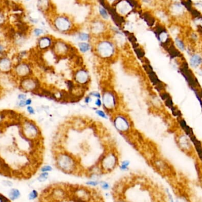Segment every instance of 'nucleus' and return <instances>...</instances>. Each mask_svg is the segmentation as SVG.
Listing matches in <instances>:
<instances>
[{
  "label": "nucleus",
  "mask_w": 202,
  "mask_h": 202,
  "mask_svg": "<svg viewBox=\"0 0 202 202\" xmlns=\"http://www.w3.org/2000/svg\"><path fill=\"white\" fill-rule=\"evenodd\" d=\"M55 165L59 170L66 174H75L80 171L81 164L77 158L66 151L56 153Z\"/></svg>",
  "instance_id": "1"
},
{
  "label": "nucleus",
  "mask_w": 202,
  "mask_h": 202,
  "mask_svg": "<svg viewBox=\"0 0 202 202\" xmlns=\"http://www.w3.org/2000/svg\"><path fill=\"white\" fill-rule=\"evenodd\" d=\"M93 49L98 57L105 61H111L118 54V46L110 38L99 37L93 46Z\"/></svg>",
  "instance_id": "2"
},
{
  "label": "nucleus",
  "mask_w": 202,
  "mask_h": 202,
  "mask_svg": "<svg viewBox=\"0 0 202 202\" xmlns=\"http://www.w3.org/2000/svg\"><path fill=\"white\" fill-rule=\"evenodd\" d=\"M52 24L56 31L64 35L73 34L78 29L75 26L73 19L65 14L54 16L52 19Z\"/></svg>",
  "instance_id": "3"
},
{
  "label": "nucleus",
  "mask_w": 202,
  "mask_h": 202,
  "mask_svg": "<svg viewBox=\"0 0 202 202\" xmlns=\"http://www.w3.org/2000/svg\"><path fill=\"white\" fill-rule=\"evenodd\" d=\"M101 99L104 110L112 115L118 112L119 108L120 99L118 94L114 90L105 88L101 93Z\"/></svg>",
  "instance_id": "4"
},
{
  "label": "nucleus",
  "mask_w": 202,
  "mask_h": 202,
  "mask_svg": "<svg viewBox=\"0 0 202 202\" xmlns=\"http://www.w3.org/2000/svg\"><path fill=\"white\" fill-rule=\"evenodd\" d=\"M21 132L25 139L32 142L40 141L41 131L36 122L28 118H24L21 121Z\"/></svg>",
  "instance_id": "5"
},
{
  "label": "nucleus",
  "mask_w": 202,
  "mask_h": 202,
  "mask_svg": "<svg viewBox=\"0 0 202 202\" xmlns=\"http://www.w3.org/2000/svg\"><path fill=\"white\" fill-rule=\"evenodd\" d=\"M119 164V156L114 149H110L104 153L98 164L104 174L113 171Z\"/></svg>",
  "instance_id": "6"
},
{
  "label": "nucleus",
  "mask_w": 202,
  "mask_h": 202,
  "mask_svg": "<svg viewBox=\"0 0 202 202\" xmlns=\"http://www.w3.org/2000/svg\"><path fill=\"white\" fill-rule=\"evenodd\" d=\"M112 122L115 128L122 134H127L132 129V122L129 116L117 112L112 115Z\"/></svg>",
  "instance_id": "7"
},
{
  "label": "nucleus",
  "mask_w": 202,
  "mask_h": 202,
  "mask_svg": "<svg viewBox=\"0 0 202 202\" xmlns=\"http://www.w3.org/2000/svg\"><path fill=\"white\" fill-rule=\"evenodd\" d=\"M11 74L18 81L25 77L33 76V65L27 60L18 62L14 64Z\"/></svg>",
  "instance_id": "8"
},
{
  "label": "nucleus",
  "mask_w": 202,
  "mask_h": 202,
  "mask_svg": "<svg viewBox=\"0 0 202 202\" xmlns=\"http://www.w3.org/2000/svg\"><path fill=\"white\" fill-rule=\"evenodd\" d=\"M18 82V87L24 93L36 92L41 87L40 82L37 77L33 76L22 79Z\"/></svg>",
  "instance_id": "9"
},
{
  "label": "nucleus",
  "mask_w": 202,
  "mask_h": 202,
  "mask_svg": "<svg viewBox=\"0 0 202 202\" xmlns=\"http://www.w3.org/2000/svg\"><path fill=\"white\" fill-rule=\"evenodd\" d=\"M72 45L62 39H55L52 51L55 56L59 58L68 56L72 52Z\"/></svg>",
  "instance_id": "10"
},
{
  "label": "nucleus",
  "mask_w": 202,
  "mask_h": 202,
  "mask_svg": "<svg viewBox=\"0 0 202 202\" xmlns=\"http://www.w3.org/2000/svg\"><path fill=\"white\" fill-rule=\"evenodd\" d=\"M106 22L100 17L91 21L89 25L90 33L92 36L101 37L107 29Z\"/></svg>",
  "instance_id": "11"
},
{
  "label": "nucleus",
  "mask_w": 202,
  "mask_h": 202,
  "mask_svg": "<svg viewBox=\"0 0 202 202\" xmlns=\"http://www.w3.org/2000/svg\"><path fill=\"white\" fill-rule=\"evenodd\" d=\"M75 83L80 86H87L91 82V75L86 68L81 67L77 69L73 73Z\"/></svg>",
  "instance_id": "12"
},
{
  "label": "nucleus",
  "mask_w": 202,
  "mask_h": 202,
  "mask_svg": "<svg viewBox=\"0 0 202 202\" xmlns=\"http://www.w3.org/2000/svg\"><path fill=\"white\" fill-rule=\"evenodd\" d=\"M72 196L75 202H88L91 198V193L86 187H76L72 189Z\"/></svg>",
  "instance_id": "13"
},
{
  "label": "nucleus",
  "mask_w": 202,
  "mask_h": 202,
  "mask_svg": "<svg viewBox=\"0 0 202 202\" xmlns=\"http://www.w3.org/2000/svg\"><path fill=\"white\" fill-rule=\"evenodd\" d=\"M55 39L52 36L43 35L39 37L37 42V49L41 52H46L51 50Z\"/></svg>",
  "instance_id": "14"
},
{
  "label": "nucleus",
  "mask_w": 202,
  "mask_h": 202,
  "mask_svg": "<svg viewBox=\"0 0 202 202\" xmlns=\"http://www.w3.org/2000/svg\"><path fill=\"white\" fill-rule=\"evenodd\" d=\"M153 164L156 170L162 175L169 176L173 173L170 165L163 159H155L154 160Z\"/></svg>",
  "instance_id": "15"
},
{
  "label": "nucleus",
  "mask_w": 202,
  "mask_h": 202,
  "mask_svg": "<svg viewBox=\"0 0 202 202\" xmlns=\"http://www.w3.org/2000/svg\"><path fill=\"white\" fill-rule=\"evenodd\" d=\"M14 63L13 59L7 55L0 56V73L3 74L11 73Z\"/></svg>",
  "instance_id": "16"
},
{
  "label": "nucleus",
  "mask_w": 202,
  "mask_h": 202,
  "mask_svg": "<svg viewBox=\"0 0 202 202\" xmlns=\"http://www.w3.org/2000/svg\"><path fill=\"white\" fill-rule=\"evenodd\" d=\"M52 198L56 201H61L66 199L68 192L62 187H56L52 189L50 193Z\"/></svg>",
  "instance_id": "17"
},
{
  "label": "nucleus",
  "mask_w": 202,
  "mask_h": 202,
  "mask_svg": "<svg viewBox=\"0 0 202 202\" xmlns=\"http://www.w3.org/2000/svg\"><path fill=\"white\" fill-rule=\"evenodd\" d=\"M132 7L128 0H121L115 5L117 14L121 16L127 15L130 13Z\"/></svg>",
  "instance_id": "18"
},
{
  "label": "nucleus",
  "mask_w": 202,
  "mask_h": 202,
  "mask_svg": "<svg viewBox=\"0 0 202 202\" xmlns=\"http://www.w3.org/2000/svg\"><path fill=\"white\" fill-rule=\"evenodd\" d=\"M178 145L180 149L184 153L191 154L192 151V146H191L190 143L187 140V138L185 136H182L180 137V140L178 141Z\"/></svg>",
  "instance_id": "19"
},
{
  "label": "nucleus",
  "mask_w": 202,
  "mask_h": 202,
  "mask_svg": "<svg viewBox=\"0 0 202 202\" xmlns=\"http://www.w3.org/2000/svg\"><path fill=\"white\" fill-rule=\"evenodd\" d=\"M77 47L82 53H86L92 50L93 46L90 42L79 41L77 43Z\"/></svg>",
  "instance_id": "20"
},
{
  "label": "nucleus",
  "mask_w": 202,
  "mask_h": 202,
  "mask_svg": "<svg viewBox=\"0 0 202 202\" xmlns=\"http://www.w3.org/2000/svg\"><path fill=\"white\" fill-rule=\"evenodd\" d=\"M190 138L192 140V142H193L197 155L199 156V160L202 163V144L194 136L191 137Z\"/></svg>",
  "instance_id": "21"
},
{
  "label": "nucleus",
  "mask_w": 202,
  "mask_h": 202,
  "mask_svg": "<svg viewBox=\"0 0 202 202\" xmlns=\"http://www.w3.org/2000/svg\"><path fill=\"white\" fill-rule=\"evenodd\" d=\"M77 38L80 41L90 42L92 39V35L90 33L79 32Z\"/></svg>",
  "instance_id": "22"
},
{
  "label": "nucleus",
  "mask_w": 202,
  "mask_h": 202,
  "mask_svg": "<svg viewBox=\"0 0 202 202\" xmlns=\"http://www.w3.org/2000/svg\"><path fill=\"white\" fill-rule=\"evenodd\" d=\"M8 196L11 200H16L21 196L20 191L18 189L15 188H11L8 193Z\"/></svg>",
  "instance_id": "23"
},
{
  "label": "nucleus",
  "mask_w": 202,
  "mask_h": 202,
  "mask_svg": "<svg viewBox=\"0 0 202 202\" xmlns=\"http://www.w3.org/2000/svg\"><path fill=\"white\" fill-rule=\"evenodd\" d=\"M98 13L99 14V17L104 21H107L109 18V13L105 7L100 5L98 7Z\"/></svg>",
  "instance_id": "24"
},
{
  "label": "nucleus",
  "mask_w": 202,
  "mask_h": 202,
  "mask_svg": "<svg viewBox=\"0 0 202 202\" xmlns=\"http://www.w3.org/2000/svg\"><path fill=\"white\" fill-rule=\"evenodd\" d=\"M190 64L192 67H199L202 64V58L201 56L198 54H194L190 59Z\"/></svg>",
  "instance_id": "25"
},
{
  "label": "nucleus",
  "mask_w": 202,
  "mask_h": 202,
  "mask_svg": "<svg viewBox=\"0 0 202 202\" xmlns=\"http://www.w3.org/2000/svg\"><path fill=\"white\" fill-rule=\"evenodd\" d=\"M37 6L41 11H46L50 7V0H39Z\"/></svg>",
  "instance_id": "26"
},
{
  "label": "nucleus",
  "mask_w": 202,
  "mask_h": 202,
  "mask_svg": "<svg viewBox=\"0 0 202 202\" xmlns=\"http://www.w3.org/2000/svg\"><path fill=\"white\" fill-rule=\"evenodd\" d=\"M175 202H192L189 197L186 193H178L176 198Z\"/></svg>",
  "instance_id": "27"
},
{
  "label": "nucleus",
  "mask_w": 202,
  "mask_h": 202,
  "mask_svg": "<svg viewBox=\"0 0 202 202\" xmlns=\"http://www.w3.org/2000/svg\"><path fill=\"white\" fill-rule=\"evenodd\" d=\"M131 164L130 161L128 160H123L119 164V167L121 171H127L129 170V167Z\"/></svg>",
  "instance_id": "28"
},
{
  "label": "nucleus",
  "mask_w": 202,
  "mask_h": 202,
  "mask_svg": "<svg viewBox=\"0 0 202 202\" xmlns=\"http://www.w3.org/2000/svg\"><path fill=\"white\" fill-rule=\"evenodd\" d=\"M49 177V173L41 172V173L39 175L37 180L40 183H44L47 180Z\"/></svg>",
  "instance_id": "29"
},
{
  "label": "nucleus",
  "mask_w": 202,
  "mask_h": 202,
  "mask_svg": "<svg viewBox=\"0 0 202 202\" xmlns=\"http://www.w3.org/2000/svg\"><path fill=\"white\" fill-rule=\"evenodd\" d=\"M99 186L101 188V189L104 190V191H108L110 188V184L109 182L105 180H100L99 182Z\"/></svg>",
  "instance_id": "30"
},
{
  "label": "nucleus",
  "mask_w": 202,
  "mask_h": 202,
  "mask_svg": "<svg viewBox=\"0 0 202 202\" xmlns=\"http://www.w3.org/2000/svg\"><path fill=\"white\" fill-rule=\"evenodd\" d=\"M95 113L98 117H99L101 118H103V119H108L109 114L107 113L106 112H105L104 110H101V109H96L95 110Z\"/></svg>",
  "instance_id": "31"
},
{
  "label": "nucleus",
  "mask_w": 202,
  "mask_h": 202,
  "mask_svg": "<svg viewBox=\"0 0 202 202\" xmlns=\"http://www.w3.org/2000/svg\"><path fill=\"white\" fill-rule=\"evenodd\" d=\"M165 194L166 195L168 202H175V198L174 197L171 191L168 188H165Z\"/></svg>",
  "instance_id": "32"
},
{
  "label": "nucleus",
  "mask_w": 202,
  "mask_h": 202,
  "mask_svg": "<svg viewBox=\"0 0 202 202\" xmlns=\"http://www.w3.org/2000/svg\"><path fill=\"white\" fill-rule=\"evenodd\" d=\"M100 180H93V179H89L86 182V184L88 186L92 187H95L98 186H99V182Z\"/></svg>",
  "instance_id": "33"
},
{
  "label": "nucleus",
  "mask_w": 202,
  "mask_h": 202,
  "mask_svg": "<svg viewBox=\"0 0 202 202\" xmlns=\"http://www.w3.org/2000/svg\"><path fill=\"white\" fill-rule=\"evenodd\" d=\"M39 197V193L35 189L32 190L28 195V199L30 200H35Z\"/></svg>",
  "instance_id": "34"
},
{
  "label": "nucleus",
  "mask_w": 202,
  "mask_h": 202,
  "mask_svg": "<svg viewBox=\"0 0 202 202\" xmlns=\"http://www.w3.org/2000/svg\"><path fill=\"white\" fill-rule=\"evenodd\" d=\"M33 33L34 34V35H35V36L37 37H40L43 36V35L44 34V30L40 28H36L33 30Z\"/></svg>",
  "instance_id": "35"
},
{
  "label": "nucleus",
  "mask_w": 202,
  "mask_h": 202,
  "mask_svg": "<svg viewBox=\"0 0 202 202\" xmlns=\"http://www.w3.org/2000/svg\"><path fill=\"white\" fill-rule=\"evenodd\" d=\"M53 170V168L52 165H44L42 166L40 168V171L41 172H46V173H50Z\"/></svg>",
  "instance_id": "36"
},
{
  "label": "nucleus",
  "mask_w": 202,
  "mask_h": 202,
  "mask_svg": "<svg viewBox=\"0 0 202 202\" xmlns=\"http://www.w3.org/2000/svg\"><path fill=\"white\" fill-rule=\"evenodd\" d=\"M88 95L91 96V97H92L93 98H95V99L101 98V96H102V95H101V93H100L98 91H92L91 92H90Z\"/></svg>",
  "instance_id": "37"
},
{
  "label": "nucleus",
  "mask_w": 202,
  "mask_h": 202,
  "mask_svg": "<svg viewBox=\"0 0 202 202\" xmlns=\"http://www.w3.org/2000/svg\"><path fill=\"white\" fill-rule=\"evenodd\" d=\"M26 110H27V112H28L29 115H35V114H36L35 109L31 105L26 106Z\"/></svg>",
  "instance_id": "38"
},
{
  "label": "nucleus",
  "mask_w": 202,
  "mask_h": 202,
  "mask_svg": "<svg viewBox=\"0 0 202 202\" xmlns=\"http://www.w3.org/2000/svg\"><path fill=\"white\" fill-rule=\"evenodd\" d=\"M176 44L178 46V47L181 50H184L185 47H184V44L183 43V42L181 40H180L178 39H176Z\"/></svg>",
  "instance_id": "39"
},
{
  "label": "nucleus",
  "mask_w": 202,
  "mask_h": 202,
  "mask_svg": "<svg viewBox=\"0 0 202 202\" xmlns=\"http://www.w3.org/2000/svg\"><path fill=\"white\" fill-rule=\"evenodd\" d=\"M95 105L97 108H100V107H102V99H101V98H96L95 99Z\"/></svg>",
  "instance_id": "40"
},
{
  "label": "nucleus",
  "mask_w": 202,
  "mask_h": 202,
  "mask_svg": "<svg viewBox=\"0 0 202 202\" xmlns=\"http://www.w3.org/2000/svg\"><path fill=\"white\" fill-rule=\"evenodd\" d=\"M17 106L20 108H23L26 107V100H18L17 103Z\"/></svg>",
  "instance_id": "41"
},
{
  "label": "nucleus",
  "mask_w": 202,
  "mask_h": 202,
  "mask_svg": "<svg viewBox=\"0 0 202 202\" xmlns=\"http://www.w3.org/2000/svg\"><path fill=\"white\" fill-rule=\"evenodd\" d=\"M136 54H137L138 57L140 58H143L144 57V52L141 49H136Z\"/></svg>",
  "instance_id": "42"
},
{
  "label": "nucleus",
  "mask_w": 202,
  "mask_h": 202,
  "mask_svg": "<svg viewBox=\"0 0 202 202\" xmlns=\"http://www.w3.org/2000/svg\"><path fill=\"white\" fill-rule=\"evenodd\" d=\"M105 1L106 2L107 5H115V4L116 5L120 1V0H105Z\"/></svg>",
  "instance_id": "43"
},
{
  "label": "nucleus",
  "mask_w": 202,
  "mask_h": 202,
  "mask_svg": "<svg viewBox=\"0 0 202 202\" xmlns=\"http://www.w3.org/2000/svg\"><path fill=\"white\" fill-rule=\"evenodd\" d=\"M2 184L7 187H11L13 186V183L12 182H11L9 180H3L2 182Z\"/></svg>",
  "instance_id": "44"
},
{
  "label": "nucleus",
  "mask_w": 202,
  "mask_h": 202,
  "mask_svg": "<svg viewBox=\"0 0 202 202\" xmlns=\"http://www.w3.org/2000/svg\"><path fill=\"white\" fill-rule=\"evenodd\" d=\"M27 95L26 94H25L24 92L23 93H20L17 96V98L18 99V100H26L27 99Z\"/></svg>",
  "instance_id": "45"
},
{
  "label": "nucleus",
  "mask_w": 202,
  "mask_h": 202,
  "mask_svg": "<svg viewBox=\"0 0 202 202\" xmlns=\"http://www.w3.org/2000/svg\"><path fill=\"white\" fill-rule=\"evenodd\" d=\"M92 99H93V98L91 97L90 95H87L85 98V99H84V101H85V104H89L90 103H91L92 102Z\"/></svg>",
  "instance_id": "46"
},
{
  "label": "nucleus",
  "mask_w": 202,
  "mask_h": 202,
  "mask_svg": "<svg viewBox=\"0 0 202 202\" xmlns=\"http://www.w3.org/2000/svg\"><path fill=\"white\" fill-rule=\"evenodd\" d=\"M33 103V100L31 99V98H27L26 100V106H30Z\"/></svg>",
  "instance_id": "47"
},
{
  "label": "nucleus",
  "mask_w": 202,
  "mask_h": 202,
  "mask_svg": "<svg viewBox=\"0 0 202 202\" xmlns=\"http://www.w3.org/2000/svg\"><path fill=\"white\" fill-rule=\"evenodd\" d=\"M7 201H8V200L6 199V197L0 195V202H7Z\"/></svg>",
  "instance_id": "48"
},
{
  "label": "nucleus",
  "mask_w": 202,
  "mask_h": 202,
  "mask_svg": "<svg viewBox=\"0 0 202 202\" xmlns=\"http://www.w3.org/2000/svg\"><path fill=\"white\" fill-rule=\"evenodd\" d=\"M115 202H128V201H127L125 199H117Z\"/></svg>",
  "instance_id": "49"
},
{
  "label": "nucleus",
  "mask_w": 202,
  "mask_h": 202,
  "mask_svg": "<svg viewBox=\"0 0 202 202\" xmlns=\"http://www.w3.org/2000/svg\"><path fill=\"white\" fill-rule=\"evenodd\" d=\"M3 19H4V16L2 13H0V23H1Z\"/></svg>",
  "instance_id": "50"
},
{
  "label": "nucleus",
  "mask_w": 202,
  "mask_h": 202,
  "mask_svg": "<svg viewBox=\"0 0 202 202\" xmlns=\"http://www.w3.org/2000/svg\"><path fill=\"white\" fill-rule=\"evenodd\" d=\"M1 94H2V91L1 90V89H0V95H1Z\"/></svg>",
  "instance_id": "51"
},
{
  "label": "nucleus",
  "mask_w": 202,
  "mask_h": 202,
  "mask_svg": "<svg viewBox=\"0 0 202 202\" xmlns=\"http://www.w3.org/2000/svg\"><path fill=\"white\" fill-rule=\"evenodd\" d=\"M26 1H30V0H26Z\"/></svg>",
  "instance_id": "52"
}]
</instances>
